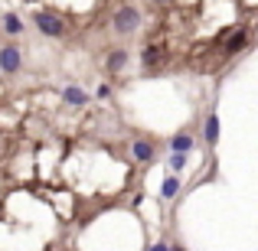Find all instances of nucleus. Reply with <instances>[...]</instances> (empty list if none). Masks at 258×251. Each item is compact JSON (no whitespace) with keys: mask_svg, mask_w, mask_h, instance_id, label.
Listing matches in <instances>:
<instances>
[{"mask_svg":"<svg viewBox=\"0 0 258 251\" xmlns=\"http://www.w3.org/2000/svg\"><path fill=\"white\" fill-rule=\"evenodd\" d=\"M33 23L39 26V33L43 36H66V23L59 17H52V13H46V10H39V13H33Z\"/></svg>","mask_w":258,"mask_h":251,"instance_id":"1","label":"nucleus"},{"mask_svg":"<svg viewBox=\"0 0 258 251\" xmlns=\"http://www.w3.org/2000/svg\"><path fill=\"white\" fill-rule=\"evenodd\" d=\"M138 26H141V13L134 10V7H121V10L114 13V30H118L121 36H131Z\"/></svg>","mask_w":258,"mask_h":251,"instance_id":"2","label":"nucleus"},{"mask_svg":"<svg viewBox=\"0 0 258 251\" xmlns=\"http://www.w3.org/2000/svg\"><path fill=\"white\" fill-rule=\"evenodd\" d=\"M20 65H23L20 49H17V46H4V49H0V72L13 75V72H20Z\"/></svg>","mask_w":258,"mask_h":251,"instance_id":"3","label":"nucleus"},{"mask_svg":"<svg viewBox=\"0 0 258 251\" xmlns=\"http://www.w3.org/2000/svg\"><path fill=\"white\" fill-rule=\"evenodd\" d=\"M62 98H66V105H72V108H85V105H88V95H85L79 85H69V88L62 92Z\"/></svg>","mask_w":258,"mask_h":251,"instance_id":"4","label":"nucleus"},{"mask_svg":"<svg viewBox=\"0 0 258 251\" xmlns=\"http://www.w3.org/2000/svg\"><path fill=\"white\" fill-rule=\"evenodd\" d=\"M131 153L141 160V163H151V160H154V144H151V140H134Z\"/></svg>","mask_w":258,"mask_h":251,"instance_id":"5","label":"nucleus"},{"mask_svg":"<svg viewBox=\"0 0 258 251\" xmlns=\"http://www.w3.org/2000/svg\"><path fill=\"white\" fill-rule=\"evenodd\" d=\"M203 134H206V144H209V147L219 144V114H209V118H206V127H203Z\"/></svg>","mask_w":258,"mask_h":251,"instance_id":"6","label":"nucleus"},{"mask_svg":"<svg viewBox=\"0 0 258 251\" xmlns=\"http://www.w3.org/2000/svg\"><path fill=\"white\" fill-rule=\"evenodd\" d=\"M124 65H127V52H124V49H114L111 56H108L105 69H108V72H114V75H118V72H124Z\"/></svg>","mask_w":258,"mask_h":251,"instance_id":"7","label":"nucleus"},{"mask_svg":"<svg viewBox=\"0 0 258 251\" xmlns=\"http://www.w3.org/2000/svg\"><path fill=\"white\" fill-rule=\"evenodd\" d=\"M170 150H176V153H189V150H193V134L180 131V134L170 140Z\"/></svg>","mask_w":258,"mask_h":251,"instance_id":"8","label":"nucleus"},{"mask_svg":"<svg viewBox=\"0 0 258 251\" xmlns=\"http://www.w3.org/2000/svg\"><path fill=\"white\" fill-rule=\"evenodd\" d=\"M4 30L10 33V36H20V33H23V20H20L17 13H7L4 17Z\"/></svg>","mask_w":258,"mask_h":251,"instance_id":"9","label":"nucleus"},{"mask_svg":"<svg viewBox=\"0 0 258 251\" xmlns=\"http://www.w3.org/2000/svg\"><path fill=\"white\" fill-rule=\"evenodd\" d=\"M245 43H248V33L245 30H239L232 39L226 43V52H239V49H245Z\"/></svg>","mask_w":258,"mask_h":251,"instance_id":"10","label":"nucleus"},{"mask_svg":"<svg viewBox=\"0 0 258 251\" xmlns=\"http://www.w3.org/2000/svg\"><path fill=\"white\" fill-rule=\"evenodd\" d=\"M176 193H180V180H176V176H167L164 186H160V196H164V199H173Z\"/></svg>","mask_w":258,"mask_h":251,"instance_id":"11","label":"nucleus"},{"mask_svg":"<svg viewBox=\"0 0 258 251\" xmlns=\"http://www.w3.org/2000/svg\"><path fill=\"white\" fill-rule=\"evenodd\" d=\"M157 62H160V49H157V46H147V49H144V65L154 69Z\"/></svg>","mask_w":258,"mask_h":251,"instance_id":"12","label":"nucleus"},{"mask_svg":"<svg viewBox=\"0 0 258 251\" xmlns=\"http://www.w3.org/2000/svg\"><path fill=\"white\" fill-rule=\"evenodd\" d=\"M183 166H186V153H176V150H173V157H170V170H173V173H180Z\"/></svg>","mask_w":258,"mask_h":251,"instance_id":"13","label":"nucleus"},{"mask_svg":"<svg viewBox=\"0 0 258 251\" xmlns=\"http://www.w3.org/2000/svg\"><path fill=\"white\" fill-rule=\"evenodd\" d=\"M95 98H101V101L111 98V85H98V88H95Z\"/></svg>","mask_w":258,"mask_h":251,"instance_id":"14","label":"nucleus"},{"mask_svg":"<svg viewBox=\"0 0 258 251\" xmlns=\"http://www.w3.org/2000/svg\"><path fill=\"white\" fill-rule=\"evenodd\" d=\"M151 251H170V245H164V241H157V245H154Z\"/></svg>","mask_w":258,"mask_h":251,"instance_id":"15","label":"nucleus"},{"mask_svg":"<svg viewBox=\"0 0 258 251\" xmlns=\"http://www.w3.org/2000/svg\"><path fill=\"white\" fill-rule=\"evenodd\" d=\"M170 251H186V248H183V245H176V248H170Z\"/></svg>","mask_w":258,"mask_h":251,"instance_id":"16","label":"nucleus"},{"mask_svg":"<svg viewBox=\"0 0 258 251\" xmlns=\"http://www.w3.org/2000/svg\"><path fill=\"white\" fill-rule=\"evenodd\" d=\"M154 4H167V0H154Z\"/></svg>","mask_w":258,"mask_h":251,"instance_id":"17","label":"nucleus"}]
</instances>
